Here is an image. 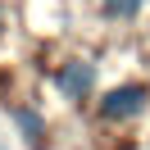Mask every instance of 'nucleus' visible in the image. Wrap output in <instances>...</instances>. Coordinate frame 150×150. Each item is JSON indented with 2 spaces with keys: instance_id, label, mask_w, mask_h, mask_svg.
Segmentation results:
<instances>
[{
  "instance_id": "nucleus-1",
  "label": "nucleus",
  "mask_w": 150,
  "mask_h": 150,
  "mask_svg": "<svg viewBox=\"0 0 150 150\" xmlns=\"http://www.w3.org/2000/svg\"><path fill=\"white\" fill-rule=\"evenodd\" d=\"M146 100H150V86H141V82L114 86V91L100 100V118L105 123H127V118H137V114L146 109Z\"/></svg>"
},
{
  "instance_id": "nucleus-2",
  "label": "nucleus",
  "mask_w": 150,
  "mask_h": 150,
  "mask_svg": "<svg viewBox=\"0 0 150 150\" xmlns=\"http://www.w3.org/2000/svg\"><path fill=\"white\" fill-rule=\"evenodd\" d=\"M55 86L68 96V100H86L91 86H96V64H86V59H68V64L55 73Z\"/></svg>"
},
{
  "instance_id": "nucleus-3",
  "label": "nucleus",
  "mask_w": 150,
  "mask_h": 150,
  "mask_svg": "<svg viewBox=\"0 0 150 150\" xmlns=\"http://www.w3.org/2000/svg\"><path fill=\"white\" fill-rule=\"evenodd\" d=\"M14 123H18V127H23V137H28V146L32 150H41V146H46V123H41V114L37 109H28V105H14Z\"/></svg>"
},
{
  "instance_id": "nucleus-4",
  "label": "nucleus",
  "mask_w": 150,
  "mask_h": 150,
  "mask_svg": "<svg viewBox=\"0 0 150 150\" xmlns=\"http://www.w3.org/2000/svg\"><path fill=\"white\" fill-rule=\"evenodd\" d=\"M141 5H146V0H100V9L109 14V18H137Z\"/></svg>"
}]
</instances>
